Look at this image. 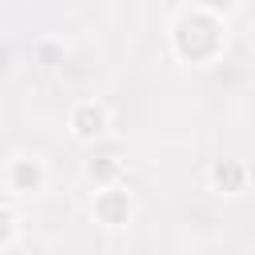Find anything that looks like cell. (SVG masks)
Listing matches in <instances>:
<instances>
[{
	"mask_svg": "<svg viewBox=\"0 0 255 255\" xmlns=\"http://www.w3.org/2000/svg\"><path fill=\"white\" fill-rule=\"evenodd\" d=\"M76 124H80V128H76L80 135H96V131H100V124H104V116H100V112H96V116H92V112H84Z\"/></svg>",
	"mask_w": 255,
	"mask_h": 255,
	"instance_id": "obj_1",
	"label": "cell"
}]
</instances>
